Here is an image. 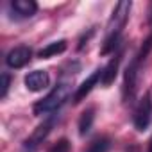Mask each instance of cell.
<instances>
[{
	"instance_id": "cell-7",
	"label": "cell",
	"mask_w": 152,
	"mask_h": 152,
	"mask_svg": "<svg viewBox=\"0 0 152 152\" xmlns=\"http://www.w3.org/2000/svg\"><path fill=\"white\" fill-rule=\"evenodd\" d=\"M138 59H134L127 70H125V79H124V97L129 100L132 99L134 91H136V77H138Z\"/></svg>"
},
{
	"instance_id": "cell-14",
	"label": "cell",
	"mask_w": 152,
	"mask_h": 152,
	"mask_svg": "<svg viewBox=\"0 0 152 152\" xmlns=\"http://www.w3.org/2000/svg\"><path fill=\"white\" fill-rule=\"evenodd\" d=\"M152 50V34L143 41V45H141V48H140V52H138V56H136V59L138 61H141V59H145L147 56H148V52Z\"/></svg>"
},
{
	"instance_id": "cell-17",
	"label": "cell",
	"mask_w": 152,
	"mask_h": 152,
	"mask_svg": "<svg viewBox=\"0 0 152 152\" xmlns=\"http://www.w3.org/2000/svg\"><path fill=\"white\" fill-rule=\"evenodd\" d=\"M148 22L152 23V6H150V15H148Z\"/></svg>"
},
{
	"instance_id": "cell-3",
	"label": "cell",
	"mask_w": 152,
	"mask_h": 152,
	"mask_svg": "<svg viewBox=\"0 0 152 152\" xmlns=\"http://www.w3.org/2000/svg\"><path fill=\"white\" fill-rule=\"evenodd\" d=\"M150 113H152V102H150V95L147 93L136 106L134 111V127L138 131H145L150 124Z\"/></svg>"
},
{
	"instance_id": "cell-13",
	"label": "cell",
	"mask_w": 152,
	"mask_h": 152,
	"mask_svg": "<svg viewBox=\"0 0 152 152\" xmlns=\"http://www.w3.org/2000/svg\"><path fill=\"white\" fill-rule=\"evenodd\" d=\"M111 147V141H109V138H106V136H100V138H95L90 145H88V148H86V152H107V148Z\"/></svg>"
},
{
	"instance_id": "cell-5",
	"label": "cell",
	"mask_w": 152,
	"mask_h": 152,
	"mask_svg": "<svg viewBox=\"0 0 152 152\" xmlns=\"http://www.w3.org/2000/svg\"><path fill=\"white\" fill-rule=\"evenodd\" d=\"M31 57H32V52H31L29 47H16L7 54L6 63L11 68H23L31 61Z\"/></svg>"
},
{
	"instance_id": "cell-6",
	"label": "cell",
	"mask_w": 152,
	"mask_h": 152,
	"mask_svg": "<svg viewBox=\"0 0 152 152\" xmlns=\"http://www.w3.org/2000/svg\"><path fill=\"white\" fill-rule=\"evenodd\" d=\"M52 125H54V118H48L47 122H43L32 134H31V138L25 141V148L29 150V152H32V150H36L38 148V145L47 138V134L50 132V129H52Z\"/></svg>"
},
{
	"instance_id": "cell-11",
	"label": "cell",
	"mask_w": 152,
	"mask_h": 152,
	"mask_svg": "<svg viewBox=\"0 0 152 152\" xmlns=\"http://www.w3.org/2000/svg\"><path fill=\"white\" fill-rule=\"evenodd\" d=\"M64 50H66V41H64V39H59V41H54V43L47 45L45 48H41L38 56H39L41 59H48V57H52V56L63 54Z\"/></svg>"
},
{
	"instance_id": "cell-15",
	"label": "cell",
	"mask_w": 152,
	"mask_h": 152,
	"mask_svg": "<svg viewBox=\"0 0 152 152\" xmlns=\"http://www.w3.org/2000/svg\"><path fill=\"white\" fill-rule=\"evenodd\" d=\"M9 84H11V77H9L7 73H2V84H0V99H6L7 90H9Z\"/></svg>"
},
{
	"instance_id": "cell-2",
	"label": "cell",
	"mask_w": 152,
	"mask_h": 152,
	"mask_svg": "<svg viewBox=\"0 0 152 152\" xmlns=\"http://www.w3.org/2000/svg\"><path fill=\"white\" fill-rule=\"evenodd\" d=\"M131 2H118L111 18H109V23H107V36H120L125 22L129 20V13H131Z\"/></svg>"
},
{
	"instance_id": "cell-16",
	"label": "cell",
	"mask_w": 152,
	"mask_h": 152,
	"mask_svg": "<svg viewBox=\"0 0 152 152\" xmlns=\"http://www.w3.org/2000/svg\"><path fill=\"white\" fill-rule=\"evenodd\" d=\"M50 152H70V143H68V140H59L52 148H50Z\"/></svg>"
},
{
	"instance_id": "cell-4",
	"label": "cell",
	"mask_w": 152,
	"mask_h": 152,
	"mask_svg": "<svg viewBox=\"0 0 152 152\" xmlns=\"http://www.w3.org/2000/svg\"><path fill=\"white\" fill-rule=\"evenodd\" d=\"M48 84H50V77H48V72L45 70H34L25 75V86L29 91H41Z\"/></svg>"
},
{
	"instance_id": "cell-10",
	"label": "cell",
	"mask_w": 152,
	"mask_h": 152,
	"mask_svg": "<svg viewBox=\"0 0 152 152\" xmlns=\"http://www.w3.org/2000/svg\"><path fill=\"white\" fill-rule=\"evenodd\" d=\"M118 64H120V56H115L104 68H102V77L100 83L104 86H109L111 83H115L116 79V73H118Z\"/></svg>"
},
{
	"instance_id": "cell-12",
	"label": "cell",
	"mask_w": 152,
	"mask_h": 152,
	"mask_svg": "<svg viewBox=\"0 0 152 152\" xmlns=\"http://www.w3.org/2000/svg\"><path fill=\"white\" fill-rule=\"evenodd\" d=\"M93 113H95L93 107H90V109H86V111L81 115V118H79V134H81V136H84V134L91 129V124H93V118H95Z\"/></svg>"
},
{
	"instance_id": "cell-8",
	"label": "cell",
	"mask_w": 152,
	"mask_h": 152,
	"mask_svg": "<svg viewBox=\"0 0 152 152\" xmlns=\"http://www.w3.org/2000/svg\"><path fill=\"white\" fill-rule=\"evenodd\" d=\"M102 77V70H97V72H93L91 75H90V77L77 88V91H75L73 93V102L75 104H79V102H83L86 97H88V93L93 90V86L99 83V79Z\"/></svg>"
},
{
	"instance_id": "cell-9",
	"label": "cell",
	"mask_w": 152,
	"mask_h": 152,
	"mask_svg": "<svg viewBox=\"0 0 152 152\" xmlns=\"http://www.w3.org/2000/svg\"><path fill=\"white\" fill-rule=\"evenodd\" d=\"M11 7L22 18H29V16H32L38 11V4L34 2V0H13Z\"/></svg>"
},
{
	"instance_id": "cell-1",
	"label": "cell",
	"mask_w": 152,
	"mask_h": 152,
	"mask_svg": "<svg viewBox=\"0 0 152 152\" xmlns=\"http://www.w3.org/2000/svg\"><path fill=\"white\" fill-rule=\"evenodd\" d=\"M68 97H70V86L66 83H59L45 99H41L34 106V115L41 116V115H47V113L56 111L57 107L63 106L64 100H68Z\"/></svg>"
},
{
	"instance_id": "cell-18",
	"label": "cell",
	"mask_w": 152,
	"mask_h": 152,
	"mask_svg": "<svg viewBox=\"0 0 152 152\" xmlns=\"http://www.w3.org/2000/svg\"><path fill=\"white\" fill-rule=\"evenodd\" d=\"M148 152H152V138H150V141H148Z\"/></svg>"
}]
</instances>
